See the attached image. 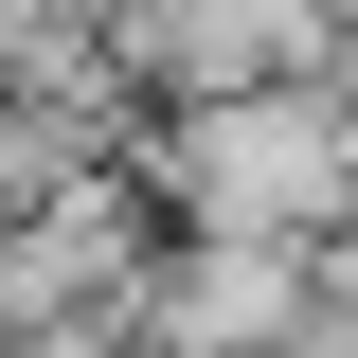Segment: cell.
I'll use <instances>...</instances> for the list:
<instances>
[{"label":"cell","mask_w":358,"mask_h":358,"mask_svg":"<svg viewBox=\"0 0 358 358\" xmlns=\"http://www.w3.org/2000/svg\"><path fill=\"white\" fill-rule=\"evenodd\" d=\"M126 197L162 233H251V251H322L358 215V126L305 90H233V108H143L126 126Z\"/></svg>","instance_id":"6da1fadb"},{"label":"cell","mask_w":358,"mask_h":358,"mask_svg":"<svg viewBox=\"0 0 358 358\" xmlns=\"http://www.w3.org/2000/svg\"><path fill=\"white\" fill-rule=\"evenodd\" d=\"M126 108H233V90H305L322 72V0H143L108 36Z\"/></svg>","instance_id":"277c9868"},{"label":"cell","mask_w":358,"mask_h":358,"mask_svg":"<svg viewBox=\"0 0 358 358\" xmlns=\"http://www.w3.org/2000/svg\"><path fill=\"white\" fill-rule=\"evenodd\" d=\"M305 322V251H251V233H162L108 341L126 358H287Z\"/></svg>","instance_id":"3957f363"},{"label":"cell","mask_w":358,"mask_h":358,"mask_svg":"<svg viewBox=\"0 0 358 358\" xmlns=\"http://www.w3.org/2000/svg\"><path fill=\"white\" fill-rule=\"evenodd\" d=\"M143 251H162V215L126 197V162L54 179L36 215H0V341H108L126 287H143Z\"/></svg>","instance_id":"7a4b0ae2"},{"label":"cell","mask_w":358,"mask_h":358,"mask_svg":"<svg viewBox=\"0 0 358 358\" xmlns=\"http://www.w3.org/2000/svg\"><path fill=\"white\" fill-rule=\"evenodd\" d=\"M341 18H358V0H322V36H341Z\"/></svg>","instance_id":"52a82bcc"},{"label":"cell","mask_w":358,"mask_h":358,"mask_svg":"<svg viewBox=\"0 0 358 358\" xmlns=\"http://www.w3.org/2000/svg\"><path fill=\"white\" fill-rule=\"evenodd\" d=\"M322 108H341V126H358V18H341V36H322Z\"/></svg>","instance_id":"8992f818"},{"label":"cell","mask_w":358,"mask_h":358,"mask_svg":"<svg viewBox=\"0 0 358 358\" xmlns=\"http://www.w3.org/2000/svg\"><path fill=\"white\" fill-rule=\"evenodd\" d=\"M305 305H322V322H358V215H341V233L305 251Z\"/></svg>","instance_id":"5b68a950"}]
</instances>
